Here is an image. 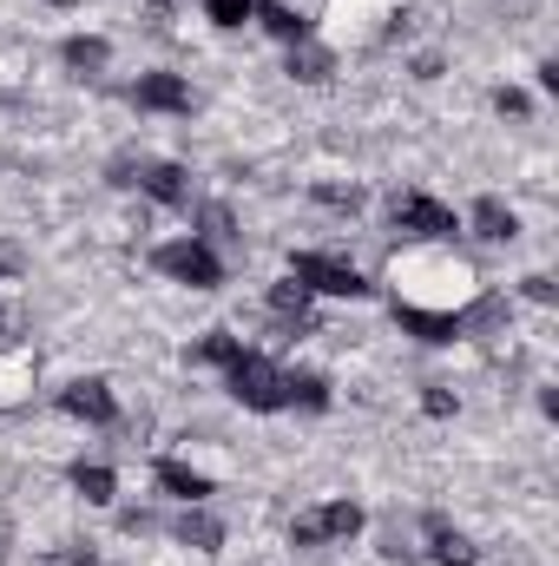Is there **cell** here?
Masks as SVG:
<instances>
[{
	"label": "cell",
	"mask_w": 559,
	"mask_h": 566,
	"mask_svg": "<svg viewBox=\"0 0 559 566\" xmlns=\"http://www.w3.org/2000/svg\"><path fill=\"white\" fill-rule=\"evenodd\" d=\"M474 238H487V244H514V238H520V218H514V205H500V198H481V205H474Z\"/></svg>",
	"instance_id": "cell-10"
},
{
	"label": "cell",
	"mask_w": 559,
	"mask_h": 566,
	"mask_svg": "<svg viewBox=\"0 0 559 566\" xmlns=\"http://www.w3.org/2000/svg\"><path fill=\"white\" fill-rule=\"evenodd\" d=\"M133 99H139L145 113H191V86L178 73H145L139 86H133Z\"/></svg>",
	"instance_id": "cell-9"
},
{
	"label": "cell",
	"mask_w": 559,
	"mask_h": 566,
	"mask_svg": "<svg viewBox=\"0 0 559 566\" xmlns=\"http://www.w3.org/2000/svg\"><path fill=\"white\" fill-rule=\"evenodd\" d=\"M73 488H80L93 507H106V501L119 494V474H113V468H99V461H80V468H73Z\"/></svg>",
	"instance_id": "cell-18"
},
{
	"label": "cell",
	"mask_w": 559,
	"mask_h": 566,
	"mask_svg": "<svg viewBox=\"0 0 559 566\" xmlns=\"http://www.w3.org/2000/svg\"><path fill=\"white\" fill-rule=\"evenodd\" d=\"M151 264H158V271H165L171 283H191V290H218V283H224V264H218V251H211V244H198V238L158 244V251H151Z\"/></svg>",
	"instance_id": "cell-5"
},
{
	"label": "cell",
	"mask_w": 559,
	"mask_h": 566,
	"mask_svg": "<svg viewBox=\"0 0 559 566\" xmlns=\"http://www.w3.org/2000/svg\"><path fill=\"white\" fill-rule=\"evenodd\" d=\"M527 296H534V303H553L559 290H553V277H527Z\"/></svg>",
	"instance_id": "cell-30"
},
{
	"label": "cell",
	"mask_w": 559,
	"mask_h": 566,
	"mask_svg": "<svg viewBox=\"0 0 559 566\" xmlns=\"http://www.w3.org/2000/svg\"><path fill=\"white\" fill-rule=\"evenodd\" d=\"M494 106H500L507 119H527V93H514V86H500V93H494Z\"/></svg>",
	"instance_id": "cell-27"
},
{
	"label": "cell",
	"mask_w": 559,
	"mask_h": 566,
	"mask_svg": "<svg viewBox=\"0 0 559 566\" xmlns=\"http://www.w3.org/2000/svg\"><path fill=\"white\" fill-rule=\"evenodd\" d=\"M46 7H73V0H46Z\"/></svg>",
	"instance_id": "cell-31"
},
{
	"label": "cell",
	"mask_w": 559,
	"mask_h": 566,
	"mask_svg": "<svg viewBox=\"0 0 559 566\" xmlns=\"http://www.w3.org/2000/svg\"><path fill=\"white\" fill-rule=\"evenodd\" d=\"M402 7H409V0H329L323 20H329V40H336V46H362V40H382Z\"/></svg>",
	"instance_id": "cell-3"
},
{
	"label": "cell",
	"mask_w": 559,
	"mask_h": 566,
	"mask_svg": "<svg viewBox=\"0 0 559 566\" xmlns=\"http://www.w3.org/2000/svg\"><path fill=\"white\" fill-rule=\"evenodd\" d=\"M289 277L303 283L309 296H369V277L356 271V264H342V258H329V251H296L289 258Z\"/></svg>",
	"instance_id": "cell-4"
},
{
	"label": "cell",
	"mask_w": 559,
	"mask_h": 566,
	"mask_svg": "<svg viewBox=\"0 0 559 566\" xmlns=\"http://www.w3.org/2000/svg\"><path fill=\"white\" fill-rule=\"evenodd\" d=\"M283 409H329V382L309 369H283Z\"/></svg>",
	"instance_id": "cell-16"
},
{
	"label": "cell",
	"mask_w": 559,
	"mask_h": 566,
	"mask_svg": "<svg viewBox=\"0 0 559 566\" xmlns=\"http://www.w3.org/2000/svg\"><path fill=\"white\" fill-rule=\"evenodd\" d=\"M316 198L336 205V211H362V191H356V185H316Z\"/></svg>",
	"instance_id": "cell-26"
},
{
	"label": "cell",
	"mask_w": 559,
	"mask_h": 566,
	"mask_svg": "<svg viewBox=\"0 0 559 566\" xmlns=\"http://www.w3.org/2000/svg\"><path fill=\"white\" fill-rule=\"evenodd\" d=\"M20 271H27V251H20V244H7V238H0V277H20Z\"/></svg>",
	"instance_id": "cell-28"
},
{
	"label": "cell",
	"mask_w": 559,
	"mask_h": 566,
	"mask_svg": "<svg viewBox=\"0 0 559 566\" xmlns=\"http://www.w3.org/2000/svg\"><path fill=\"white\" fill-rule=\"evenodd\" d=\"M395 323H402L409 336H421V343H454V336L467 329V323H454V316H395Z\"/></svg>",
	"instance_id": "cell-21"
},
{
	"label": "cell",
	"mask_w": 559,
	"mask_h": 566,
	"mask_svg": "<svg viewBox=\"0 0 559 566\" xmlns=\"http://www.w3.org/2000/svg\"><path fill=\"white\" fill-rule=\"evenodd\" d=\"M178 541H184L191 554H218V547H224V527H218L211 514H198V507H191V514L178 521Z\"/></svg>",
	"instance_id": "cell-19"
},
{
	"label": "cell",
	"mask_w": 559,
	"mask_h": 566,
	"mask_svg": "<svg viewBox=\"0 0 559 566\" xmlns=\"http://www.w3.org/2000/svg\"><path fill=\"white\" fill-rule=\"evenodd\" d=\"M329 73H336L329 46H316V40H296V46H289V80H303V86H323Z\"/></svg>",
	"instance_id": "cell-15"
},
{
	"label": "cell",
	"mask_w": 559,
	"mask_h": 566,
	"mask_svg": "<svg viewBox=\"0 0 559 566\" xmlns=\"http://www.w3.org/2000/svg\"><path fill=\"white\" fill-rule=\"evenodd\" d=\"M421 409H428V416H454V396H447V389H428Z\"/></svg>",
	"instance_id": "cell-29"
},
{
	"label": "cell",
	"mask_w": 559,
	"mask_h": 566,
	"mask_svg": "<svg viewBox=\"0 0 559 566\" xmlns=\"http://www.w3.org/2000/svg\"><path fill=\"white\" fill-rule=\"evenodd\" d=\"M428 541H434V547H428L434 566H474V560H481V554H474V541H467V534H454L441 514H428Z\"/></svg>",
	"instance_id": "cell-12"
},
{
	"label": "cell",
	"mask_w": 559,
	"mask_h": 566,
	"mask_svg": "<svg viewBox=\"0 0 559 566\" xmlns=\"http://www.w3.org/2000/svg\"><path fill=\"white\" fill-rule=\"evenodd\" d=\"M158 488L198 507V501L211 494V474H204V468H191V461H158Z\"/></svg>",
	"instance_id": "cell-11"
},
{
	"label": "cell",
	"mask_w": 559,
	"mask_h": 566,
	"mask_svg": "<svg viewBox=\"0 0 559 566\" xmlns=\"http://www.w3.org/2000/svg\"><path fill=\"white\" fill-rule=\"evenodd\" d=\"M60 409H66V416H80V422H93V428H106L113 416H119V402H113V389H106L99 376L66 382V389H60Z\"/></svg>",
	"instance_id": "cell-8"
},
{
	"label": "cell",
	"mask_w": 559,
	"mask_h": 566,
	"mask_svg": "<svg viewBox=\"0 0 559 566\" xmlns=\"http://www.w3.org/2000/svg\"><path fill=\"white\" fill-rule=\"evenodd\" d=\"M271 310H277L283 323H289V329H303V323H309V290H303L296 277L271 283Z\"/></svg>",
	"instance_id": "cell-20"
},
{
	"label": "cell",
	"mask_w": 559,
	"mask_h": 566,
	"mask_svg": "<svg viewBox=\"0 0 559 566\" xmlns=\"http://www.w3.org/2000/svg\"><path fill=\"white\" fill-rule=\"evenodd\" d=\"M323 527H329V541H356L362 534V507L356 501H329L323 507Z\"/></svg>",
	"instance_id": "cell-23"
},
{
	"label": "cell",
	"mask_w": 559,
	"mask_h": 566,
	"mask_svg": "<svg viewBox=\"0 0 559 566\" xmlns=\"http://www.w3.org/2000/svg\"><path fill=\"white\" fill-rule=\"evenodd\" d=\"M204 20H218V27H244V20H257V0H204Z\"/></svg>",
	"instance_id": "cell-24"
},
{
	"label": "cell",
	"mask_w": 559,
	"mask_h": 566,
	"mask_svg": "<svg viewBox=\"0 0 559 566\" xmlns=\"http://www.w3.org/2000/svg\"><path fill=\"white\" fill-rule=\"evenodd\" d=\"M106 60H113V46H106L99 33H73V40H66V66H73V73H106Z\"/></svg>",
	"instance_id": "cell-17"
},
{
	"label": "cell",
	"mask_w": 559,
	"mask_h": 566,
	"mask_svg": "<svg viewBox=\"0 0 559 566\" xmlns=\"http://www.w3.org/2000/svg\"><path fill=\"white\" fill-rule=\"evenodd\" d=\"M323 541H329L323 514H296V521H289V547H323Z\"/></svg>",
	"instance_id": "cell-25"
},
{
	"label": "cell",
	"mask_w": 559,
	"mask_h": 566,
	"mask_svg": "<svg viewBox=\"0 0 559 566\" xmlns=\"http://www.w3.org/2000/svg\"><path fill=\"white\" fill-rule=\"evenodd\" d=\"M257 20H264V33H271V40H283V46L309 40V20H303L289 0H257Z\"/></svg>",
	"instance_id": "cell-13"
},
{
	"label": "cell",
	"mask_w": 559,
	"mask_h": 566,
	"mask_svg": "<svg viewBox=\"0 0 559 566\" xmlns=\"http://www.w3.org/2000/svg\"><path fill=\"white\" fill-rule=\"evenodd\" d=\"M389 296H395V316H467L474 303H481V271L454 251V244H402L395 258H389Z\"/></svg>",
	"instance_id": "cell-1"
},
{
	"label": "cell",
	"mask_w": 559,
	"mask_h": 566,
	"mask_svg": "<svg viewBox=\"0 0 559 566\" xmlns=\"http://www.w3.org/2000/svg\"><path fill=\"white\" fill-rule=\"evenodd\" d=\"M395 231H415L428 244H447V238L461 231V218H454L441 198H428V191H402V198H395Z\"/></svg>",
	"instance_id": "cell-6"
},
{
	"label": "cell",
	"mask_w": 559,
	"mask_h": 566,
	"mask_svg": "<svg viewBox=\"0 0 559 566\" xmlns=\"http://www.w3.org/2000/svg\"><path fill=\"white\" fill-rule=\"evenodd\" d=\"M224 389H231L244 409H257V416H277L283 409V369L271 356H257V349H244L238 363H224Z\"/></svg>",
	"instance_id": "cell-2"
},
{
	"label": "cell",
	"mask_w": 559,
	"mask_h": 566,
	"mask_svg": "<svg viewBox=\"0 0 559 566\" xmlns=\"http://www.w3.org/2000/svg\"><path fill=\"white\" fill-rule=\"evenodd\" d=\"M33 382H40L33 349H27V343H13V336H0V409H20V402L33 396Z\"/></svg>",
	"instance_id": "cell-7"
},
{
	"label": "cell",
	"mask_w": 559,
	"mask_h": 566,
	"mask_svg": "<svg viewBox=\"0 0 559 566\" xmlns=\"http://www.w3.org/2000/svg\"><path fill=\"white\" fill-rule=\"evenodd\" d=\"M0 554H7V541H0Z\"/></svg>",
	"instance_id": "cell-32"
},
{
	"label": "cell",
	"mask_w": 559,
	"mask_h": 566,
	"mask_svg": "<svg viewBox=\"0 0 559 566\" xmlns=\"http://www.w3.org/2000/svg\"><path fill=\"white\" fill-rule=\"evenodd\" d=\"M238 356H244V343L224 336V329H211L204 343H191V363H218V369H224V363H238Z\"/></svg>",
	"instance_id": "cell-22"
},
{
	"label": "cell",
	"mask_w": 559,
	"mask_h": 566,
	"mask_svg": "<svg viewBox=\"0 0 559 566\" xmlns=\"http://www.w3.org/2000/svg\"><path fill=\"white\" fill-rule=\"evenodd\" d=\"M139 185H145V198H158V205H184V198H191V178H184V165H145Z\"/></svg>",
	"instance_id": "cell-14"
}]
</instances>
